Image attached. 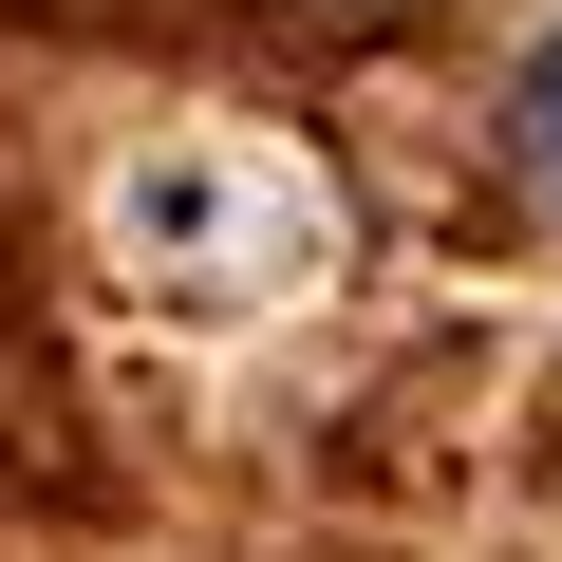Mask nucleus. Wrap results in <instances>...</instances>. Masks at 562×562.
<instances>
[{"mask_svg": "<svg viewBox=\"0 0 562 562\" xmlns=\"http://www.w3.org/2000/svg\"><path fill=\"white\" fill-rule=\"evenodd\" d=\"M525 188H543V206H562V38H543V57H525Z\"/></svg>", "mask_w": 562, "mask_h": 562, "instance_id": "obj_1", "label": "nucleus"}, {"mask_svg": "<svg viewBox=\"0 0 562 562\" xmlns=\"http://www.w3.org/2000/svg\"><path fill=\"white\" fill-rule=\"evenodd\" d=\"M319 20H394V0H319Z\"/></svg>", "mask_w": 562, "mask_h": 562, "instance_id": "obj_2", "label": "nucleus"}]
</instances>
